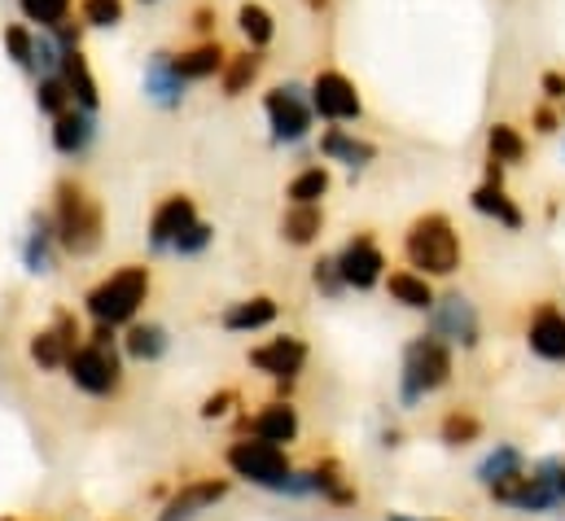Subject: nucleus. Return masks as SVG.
Wrapping results in <instances>:
<instances>
[{"instance_id":"nucleus-33","label":"nucleus","mask_w":565,"mask_h":521,"mask_svg":"<svg viewBox=\"0 0 565 521\" xmlns=\"http://www.w3.org/2000/svg\"><path fill=\"white\" fill-rule=\"evenodd\" d=\"M35 106H40V115L57 119V115H66L75 106V97H71V88H66L62 75H40L35 79Z\"/></svg>"},{"instance_id":"nucleus-34","label":"nucleus","mask_w":565,"mask_h":521,"mask_svg":"<svg viewBox=\"0 0 565 521\" xmlns=\"http://www.w3.org/2000/svg\"><path fill=\"white\" fill-rule=\"evenodd\" d=\"M0 40H4L9 62H13L18 71H31V62H35V26H26V22H9V26L0 31Z\"/></svg>"},{"instance_id":"nucleus-11","label":"nucleus","mask_w":565,"mask_h":521,"mask_svg":"<svg viewBox=\"0 0 565 521\" xmlns=\"http://www.w3.org/2000/svg\"><path fill=\"white\" fill-rule=\"evenodd\" d=\"M189 224H198V202H193L189 193H167V198L153 206V215H149V246H153V251H171L175 237H180Z\"/></svg>"},{"instance_id":"nucleus-21","label":"nucleus","mask_w":565,"mask_h":521,"mask_svg":"<svg viewBox=\"0 0 565 521\" xmlns=\"http://www.w3.org/2000/svg\"><path fill=\"white\" fill-rule=\"evenodd\" d=\"M250 364L259 369V373H268V378H294L302 364H307V342L302 338H273L268 347H259V351H250Z\"/></svg>"},{"instance_id":"nucleus-37","label":"nucleus","mask_w":565,"mask_h":521,"mask_svg":"<svg viewBox=\"0 0 565 521\" xmlns=\"http://www.w3.org/2000/svg\"><path fill=\"white\" fill-rule=\"evenodd\" d=\"M211 242H215V228L198 220V224H189V228H184V233L175 237V246H171V255H180V259H193V255H202V251H206Z\"/></svg>"},{"instance_id":"nucleus-32","label":"nucleus","mask_w":565,"mask_h":521,"mask_svg":"<svg viewBox=\"0 0 565 521\" xmlns=\"http://www.w3.org/2000/svg\"><path fill=\"white\" fill-rule=\"evenodd\" d=\"M329 189H333L329 167H302V171L289 180L285 198H289V202H324V193H329Z\"/></svg>"},{"instance_id":"nucleus-19","label":"nucleus","mask_w":565,"mask_h":521,"mask_svg":"<svg viewBox=\"0 0 565 521\" xmlns=\"http://www.w3.org/2000/svg\"><path fill=\"white\" fill-rule=\"evenodd\" d=\"M62 79H66V88H71V97H75V106H84V110H102V88H97V75H93V66H88V53L84 49H62V71H57Z\"/></svg>"},{"instance_id":"nucleus-30","label":"nucleus","mask_w":565,"mask_h":521,"mask_svg":"<svg viewBox=\"0 0 565 521\" xmlns=\"http://www.w3.org/2000/svg\"><path fill=\"white\" fill-rule=\"evenodd\" d=\"M18 13L35 31H57L62 22L75 18V0H18Z\"/></svg>"},{"instance_id":"nucleus-31","label":"nucleus","mask_w":565,"mask_h":521,"mask_svg":"<svg viewBox=\"0 0 565 521\" xmlns=\"http://www.w3.org/2000/svg\"><path fill=\"white\" fill-rule=\"evenodd\" d=\"M526 136L513 128V124H491L487 128V158H495V162H504V167H518L522 158H526Z\"/></svg>"},{"instance_id":"nucleus-15","label":"nucleus","mask_w":565,"mask_h":521,"mask_svg":"<svg viewBox=\"0 0 565 521\" xmlns=\"http://www.w3.org/2000/svg\"><path fill=\"white\" fill-rule=\"evenodd\" d=\"M224 496H228V482H224V478H202V482H189V487H180V491H175V500L162 509V518H158V521H193V518H202V513H206V509H215Z\"/></svg>"},{"instance_id":"nucleus-35","label":"nucleus","mask_w":565,"mask_h":521,"mask_svg":"<svg viewBox=\"0 0 565 521\" xmlns=\"http://www.w3.org/2000/svg\"><path fill=\"white\" fill-rule=\"evenodd\" d=\"M128 18V0H79V22L93 31H115Z\"/></svg>"},{"instance_id":"nucleus-22","label":"nucleus","mask_w":565,"mask_h":521,"mask_svg":"<svg viewBox=\"0 0 565 521\" xmlns=\"http://www.w3.org/2000/svg\"><path fill=\"white\" fill-rule=\"evenodd\" d=\"M53 246H57L53 211H31L26 237H22V259H26V267H31V272H49V267H53Z\"/></svg>"},{"instance_id":"nucleus-38","label":"nucleus","mask_w":565,"mask_h":521,"mask_svg":"<svg viewBox=\"0 0 565 521\" xmlns=\"http://www.w3.org/2000/svg\"><path fill=\"white\" fill-rule=\"evenodd\" d=\"M482 434V425H478V416H469V412H451L447 421H443V443H451V447H465V443H473Z\"/></svg>"},{"instance_id":"nucleus-48","label":"nucleus","mask_w":565,"mask_h":521,"mask_svg":"<svg viewBox=\"0 0 565 521\" xmlns=\"http://www.w3.org/2000/svg\"><path fill=\"white\" fill-rule=\"evenodd\" d=\"M0 521H9V518H0Z\"/></svg>"},{"instance_id":"nucleus-6","label":"nucleus","mask_w":565,"mask_h":521,"mask_svg":"<svg viewBox=\"0 0 565 521\" xmlns=\"http://www.w3.org/2000/svg\"><path fill=\"white\" fill-rule=\"evenodd\" d=\"M264 115H268V131L277 145H298L311 136L316 124V106H311V88L302 84H273L264 93Z\"/></svg>"},{"instance_id":"nucleus-8","label":"nucleus","mask_w":565,"mask_h":521,"mask_svg":"<svg viewBox=\"0 0 565 521\" xmlns=\"http://www.w3.org/2000/svg\"><path fill=\"white\" fill-rule=\"evenodd\" d=\"M311 88V106H316V119L324 124H355L364 115V97H360V84L338 71V66H324L316 71V79L307 84Z\"/></svg>"},{"instance_id":"nucleus-3","label":"nucleus","mask_w":565,"mask_h":521,"mask_svg":"<svg viewBox=\"0 0 565 521\" xmlns=\"http://www.w3.org/2000/svg\"><path fill=\"white\" fill-rule=\"evenodd\" d=\"M149 298V267L145 263H124L115 276H106L102 285H93L88 289V311H93V320L97 325H128L137 311H141V302Z\"/></svg>"},{"instance_id":"nucleus-2","label":"nucleus","mask_w":565,"mask_h":521,"mask_svg":"<svg viewBox=\"0 0 565 521\" xmlns=\"http://www.w3.org/2000/svg\"><path fill=\"white\" fill-rule=\"evenodd\" d=\"M404 255L413 267H422L425 276H451L465 251H460V233L451 228V220L443 211H425L404 233Z\"/></svg>"},{"instance_id":"nucleus-13","label":"nucleus","mask_w":565,"mask_h":521,"mask_svg":"<svg viewBox=\"0 0 565 521\" xmlns=\"http://www.w3.org/2000/svg\"><path fill=\"white\" fill-rule=\"evenodd\" d=\"M75 351H79V325H75V316H66V311L53 320V329L35 333V342H31V360H35L40 369H62V364H71Z\"/></svg>"},{"instance_id":"nucleus-5","label":"nucleus","mask_w":565,"mask_h":521,"mask_svg":"<svg viewBox=\"0 0 565 521\" xmlns=\"http://www.w3.org/2000/svg\"><path fill=\"white\" fill-rule=\"evenodd\" d=\"M66 369H71V382L84 394L106 398V394L119 391V386H124V364H119V355H115L110 325H102V329L93 333V342H84V347L71 355Z\"/></svg>"},{"instance_id":"nucleus-39","label":"nucleus","mask_w":565,"mask_h":521,"mask_svg":"<svg viewBox=\"0 0 565 521\" xmlns=\"http://www.w3.org/2000/svg\"><path fill=\"white\" fill-rule=\"evenodd\" d=\"M189 26H193V35H198V40H211V35H215V26H220V9H215L211 0L193 4V13H189Z\"/></svg>"},{"instance_id":"nucleus-16","label":"nucleus","mask_w":565,"mask_h":521,"mask_svg":"<svg viewBox=\"0 0 565 521\" xmlns=\"http://www.w3.org/2000/svg\"><path fill=\"white\" fill-rule=\"evenodd\" d=\"M175 66H180V75H184L189 84H206V79L224 75V66H228V49H224L220 35H211V40H198V44L180 49V53H175Z\"/></svg>"},{"instance_id":"nucleus-25","label":"nucleus","mask_w":565,"mask_h":521,"mask_svg":"<svg viewBox=\"0 0 565 521\" xmlns=\"http://www.w3.org/2000/svg\"><path fill=\"white\" fill-rule=\"evenodd\" d=\"M250 434L255 438H264V443H294L298 438V412L289 407V403H268L255 421H250Z\"/></svg>"},{"instance_id":"nucleus-28","label":"nucleus","mask_w":565,"mask_h":521,"mask_svg":"<svg viewBox=\"0 0 565 521\" xmlns=\"http://www.w3.org/2000/svg\"><path fill=\"white\" fill-rule=\"evenodd\" d=\"M273 320H277V298H268V294L246 298V302H237V307L224 311V329L228 333H250V329H264Z\"/></svg>"},{"instance_id":"nucleus-42","label":"nucleus","mask_w":565,"mask_h":521,"mask_svg":"<svg viewBox=\"0 0 565 521\" xmlns=\"http://www.w3.org/2000/svg\"><path fill=\"white\" fill-rule=\"evenodd\" d=\"M540 93H544V102H565V75L562 71H544V75H540Z\"/></svg>"},{"instance_id":"nucleus-40","label":"nucleus","mask_w":565,"mask_h":521,"mask_svg":"<svg viewBox=\"0 0 565 521\" xmlns=\"http://www.w3.org/2000/svg\"><path fill=\"white\" fill-rule=\"evenodd\" d=\"M311 280H316V289H320V294H329V298H338V294L347 289V285H342V272H338V259H320V263H316Z\"/></svg>"},{"instance_id":"nucleus-12","label":"nucleus","mask_w":565,"mask_h":521,"mask_svg":"<svg viewBox=\"0 0 565 521\" xmlns=\"http://www.w3.org/2000/svg\"><path fill=\"white\" fill-rule=\"evenodd\" d=\"M429 311H434V333H438L443 342L478 347V311L469 307V298L447 294V298H443V302H434Z\"/></svg>"},{"instance_id":"nucleus-45","label":"nucleus","mask_w":565,"mask_h":521,"mask_svg":"<svg viewBox=\"0 0 565 521\" xmlns=\"http://www.w3.org/2000/svg\"><path fill=\"white\" fill-rule=\"evenodd\" d=\"M557 491H562V500H565V465L557 469Z\"/></svg>"},{"instance_id":"nucleus-9","label":"nucleus","mask_w":565,"mask_h":521,"mask_svg":"<svg viewBox=\"0 0 565 521\" xmlns=\"http://www.w3.org/2000/svg\"><path fill=\"white\" fill-rule=\"evenodd\" d=\"M333 259H338V272H342L347 289H373L386 276V255H382L373 233H355Z\"/></svg>"},{"instance_id":"nucleus-36","label":"nucleus","mask_w":565,"mask_h":521,"mask_svg":"<svg viewBox=\"0 0 565 521\" xmlns=\"http://www.w3.org/2000/svg\"><path fill=\"white\" fill-rule=\"evenodd\" d=\"M162 351H167V333H162L158 325H137V329L128 333V355H132V360L149 364V360H158Z\"/></svg>"},{"instance_id":"nucleus-29","label":"nucleus","mask_w":565,"mask_h":521,"mask_svg":"<svg viewBox=\"0 0 565 521\" xmlns=\"http://www.w3.org/2000/svg\"><path fill=\"white\" fill-rule=\"evenodd\" d=\"M386 289H391L395 302H404V307H413V311H429V307L438 302V298H434V285H429L425 272H391Z\"/></svg>"},{"instance_id":"nucleus-27","label":"nucleus","mask_w":565,"mask_h":521,"mask_svg":"<svg viewBox=\"0 0 565 521\" xmlns=\"http://www.w3.org/2000/svg\"><path fill=\"white\" fill-rule=\"evenodd\" d=\"M237 31H242V40H246L250 49H268V44L277 40V18H273L268 4L246 0V4L237 9Z\"/></svg>"},{"instance_id":"nucleus-44","label":"nucleus","mask_w":565,"mask_h":521,"mask_svg":"<svg viewBox=\"0 0 565 521\" xmlns=\"http://www.w3.org/2000/svg\"><path fill=\"white\" fill-rule=\"evenodd\" d=\"M302 4H307V9H311V13H324V9H329V4H333V0H302Z\"/></svg>"},{"instance_id":"nucleus-47","label":"nucleus","mask_w":565,"mask_h":521,"mask_svg":"<svg viewBox=\"0 0 565 521\" xmlns=\"http://www.w3.org/2000/svg\"><path fill=\"white\" fill-rule=\"evenodd\" d=\"M391 521H413V518H391Z\"/></svg>"},{"instance_id":"nucleus-20","label":"nucleus","mask_w":565,"mask_h":521,"mask_svg":"<svg viewBox=\"0 0 565 521\" xmlns=\"http://www.w3.org/2000/svg\"><path fill=\"white\" fill-rule=\"evenodd\" d=\"M469 206L478 211V215H487V220H495L500 228H522L526 224V215H522V206L509 198V189L500 184V180H482L473 193H469Z\"/></svg>"},{"instance_id":"nucleus-18","label":"nucleus","mask_w":565,"mask_h":521,"mask_svg":"<svg viewBox=\"0 0 565 521\" xmlns=\"http://www.w3.org/2000/svg\"><path fill=\"white\" fill-rule=\"evenodd\" d=\"M320 158L360 171V167H373V162H377V145L364 140V136H355L351 128H329V131H320Z\"/></svg>"},{"instance_id":"nucleus-26","label":"nucleus","mask_w":565,"mask_h":521,"mask_svg":"<svg viewBox=\"0 0 565 521\" xmlns=\"http://www.w3.org/2000/svg\"><path fill=\"white\" fill-rule=\"evenodd\" d=\"M526 474V456L518 451V447H495L482 465H478V482L487 487V491H495V487H504V482H513V478H522Z\"/></svg>"},{"instance_id":"nucleus-43","label":"nucleus","mask_w":565,"mask_h":521,"mask_svg":"<svg viewBox=\"0 0 565 521\" xmlns=\"http://www.w3.org/2000/svg\"><path fill=\"white\" fill-rule=\"evenodd\" d=\"M224 403H233V394H215V398H206L202 416H220V412H224Z\"/></svg>"},{"instance_id":"nucleus-4","label":"nucleus","mask_w":565,"mask_h":521,"mask_svg":"<svg viewBox=\"0 0 565 521\" xmlns=\"http://www.w3.org/2000/svg\"><path fill=\"white\" fill-rule=\"evenodd\" d=\"M451 382V347L438 333H425L417 342H408L404 351V373H399V394L404 403H417L425 394Z\"/></svg>"},{"instance_id":"nucleus-46","label":"nucleus","mask_w":565,"mask_h":521,"mask_svg":"<svg viewBox=\"0 0 565 521\" xmlns=\"http://www.w3.org/2000/svg\"><path fill=\"white\" fill-rule=\"evenodd\" d=\"M137 4H158V0H137Z\"/></svg>"},{"instance_id":"nucleus-1","label":"nucleus","mask_w":565,"mask_h":521,"mask_svg":"<svg viewBox=\"0 0 565 521\" xmlns=\"http://www.w3.org/2000/svg\"><path fill=\"white\" fill-rule=\"evenodd\" d=\"M53 228H57V246L75 259H88L97 246H102V233H106V211H102V198L75 180V176H62L53 184Z\"/></svg>"},{"instance_id":"nucleus-10","label":"nucleus","mask_w":565,"mask_h":521,"mask_svg":"<svg viewBox=\"0 0 565 521\" xmlns=\"http://www.w3.org/2000/svg\"><path fill=\"white\" fill-rule=\"evenodd\" d=\"M141 88L158 110H180V106H184L189 79L180 75V66H175V53H171V49H153V53L145 57Z\"/></svg>"},{"instance_id":"nucleus-23","label":"nucleus","mask_w":565,"mask_h":521,"mask_svg":"<svg viewBox=\"0 0 565 521\" xmlns=\"http://www.w3.org/2000/svg\"><path fill=\"white\" fill-rule=\"evenodd\" d=\"M264 62H268V53L264 49H242V53H228V66H224V75H220V88H224V97H242V93H250L255 84H259V75H264Z\"/></svg>"},{"instance_id":"nucleus-17","label":"nucleus","mask_w":565,"mask_h":521,"mask_svg":"<svg viewBox=\"0 0 565 521\" xmlns=\"http://www.w3.org/2000/svg\"><path fill=\"white\" fill-rule=\"evenodd\" d=\"M526 342H531V351H535L540 360H548V364H565V311L562 307L544 302V307L535 311L531 329H526Z\"/></svg>"},{"instance_id":"nucleus-14","label":"nucleus","mask_w":565,"mask_h":521,"mask_svg":"<svg viewBox=\"0 0 565 521\" xmlns=\"http://www.w3.org/2000/svg\"><path fill=\"white\" fill-rule=\"evenodd\" d=\"M49 136H53V149L62 158H84L93 149V140H97V115L84 110V106H71L66 115L53 119Z\"/></svg>"},{"instance_id":"nucleus-7","label":"nucleus","mask_w":565,"mask_h":521,"mask_svg":"<svg viewBox=\"0 0 565 521\" xmlns=\"http://www.w3.org/2000/svg\"><path fill=\"white\" fill-rule=\"evenodd\" d=\"M228 469L255 487H268V491H289V460L277 443H264V438H246V443H233L228 447Z\"/></svg>"},{"instance_id":"nucleus-41","label":"nucleus","mask_w":565,"mask_h":521,"mask_svg":"<svg viewBox=\"0 0 565 521\" xmlns=\"http://www.w3.org/2000/svg\"><path fill=\"white\" fill-rule=\"evenodd\" d=\"M531 124H535V131H540V136H553V131L562 128V119H557V110H553V102H544V106H535V110H531Z\"/></svg>"},{"instance_id":"nucleus-24","label":"nucleus","mask_w":565,"mask_h":521,"mask_svg":"<svg viewBox=\"0 0 565 521\" xmlns=\"http://www.w3.org/2000/svg\"><path fill=\"white\" fill-rule=\"evenodd\" d=\"M324 233V206L320 202H289L281 215V242L289 246H311Z\"/></svg>"}]
</instances>
